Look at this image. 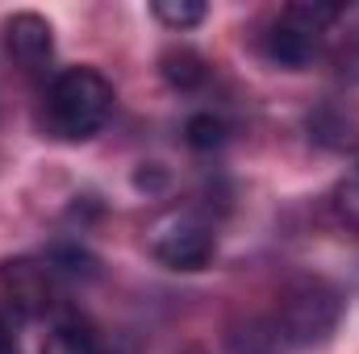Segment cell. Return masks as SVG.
Returning <instances> with one entry per match:
<instances>
[{
    "label": "cell",
    "mask_w": 359,
    "mask_h": 354,
    "mask_svg": "<svg viewBox=\"0 0 359 354\" xmlns=\"http://www.w3.org/2000/svg\"><path fill=\"white\" fill-rule=\"evenodd\" d=\"M109 113H113V84L96 67H67L46 92V121L50 134L63 142H84L100 134Z\"/></svg>",
    "instance_id": "obj_1"
},
{
    "label": "cell",
    "mask_w": 359,
    "mask_h": 354,
    "mask_svg": "<svg viewBox=\"0 0 359 354\" xmlns=\"http://www.w3.org/2000/svg\"><path fill=\"white\" fill-rule=\"evenodd\" d=\"M339 4H322V0H305V4H288L284 13H280V21L271 25L268 42H264V50H268L271 63H280V67H288V71H301V67H309L313 59H318V50H322V34H326V25L330 21H339Z\"/></svg>",
    "instance_id": "obj_2"
},
{
    "label": "cell",
    "mask_w": 359,
    "mask_h": 354,
    "mask_svg": "<svg viewBox=\"0 0 359 354\" xmlns=\"http://www.w3.org/2000/svg\"><path fill=\"white\" fill-rule=\"evenodd\" d=\"M339 317H343V300L330 283H301L284 296L276 334L288 346H318L339 330Z\"/></svg>",
    "instance_id": "obj_3"
},
{
    "label": "cell",
    "mask_w": 359,
    "mask_h": 354,
    "mask_svg": "<svg viewBox=\"0 0 359 354\" xmlns=\"http://www.w3.org/2000/svg\"><path fill=\"white\" fill-rule=\"evenodd\" d=\"M155 259L172 271H201V267L213 259V234L209 225L192 221V217H180L172 225H163L151 242Z\"/></svg>",
    "instance_id": "obj_4"
},
{
    "label": "cell",
    "mask_w": 359,
    "mask_h": 354,
    "mask_svg": "<svg viewBox=\"0 0 359 354\" xmlns=\"http://www.w3.org/2000/svg\"><path fill=\"white\" fill-rule=\"evenodd\" d=\"M0 283L13 296V304L25 309V313H46L55 304V271H50L46 259L42 263L38 259H8V263H0Z\"/></svg>",
    "instance_id": "obj_5"
},
{
    "label": "cell",
    "mask_w": 359,
    "mask_h": 354,
    "mask_svg": "<svg viewBox=\"0 0 359 354\" xmlns=\"http://www.w3.org/2000/svg\"><path fill=\"white\" fill-rule=\"evenodd\" d=\"M4 46L25 71H38L55 59V29L38 13H17L4 21Z\"/></svg>",
    "instance_id": "obj_6"
},
{
    "label": "cell",
    "mask_w": 359,
    "mask_h": 354,
    "mask_svg": "<svg viewBox=\"0 0 359 354\" xmlns=\"http://www.w3.org/2000/svg\"><path fill=\"white\" fill-rule=\"evenodd\" d=\"M159 67H163V80H168L172 88H180V92L196 88V84L205 80V59H201L196 50H188V46L168 50V55L159 59Z\"/></svg>",
    "instance_id": "obj_7"
},
{
    "label": "cell",
    "mask_w": 359,
    "mask_h": 354,
    "mask_svg": "<svg viewBox=\"0 0 359 354\" xmlns=\"http://www.w3.org/2000/svg\"><path fill=\"white\" fill-rule=\"evenodd\" d=\"M42 354H100V346H96V338H92L84 325L63 321V325H55V330L46 334Z\"/></svg>",
    "instance_id": "obj_8"
},
{
    "label": "cell",
    "mask_w": 359,
    "mask_h": 354,
    "mask_svg": "<svg viewBox=\"0 0 359 354\" xmlns=\"http://www.w3.org/2000/svg\"><path fill=\"white\" fill-rule=\"evenodd\" d=\"M226 134H230L226 121L213 117V113H192L188 125H184V138H188L192 150H217V146H226Z\"/></svg>",
    "instance_id": "obj_9"
},
{
    "label": "cell",
    "mask_w": 359,
    "mask_h": 354,
    "mask_svg": "<svg viewBox=\"0 0 359 354\" xmlns=\"http://www.w3.org/2000/svg\"><path fill=\"white\" fill-rule=\"evenodd\" d=\"M205 4L201 0H155V17L163 21V25H172V29H192V25H201L205 21Z\"/></svg>",
    "instance_id": "obj_10"
},
{
    "label": "cell",
    "mask_w": 359,
    "mask_h": 354,
    "mask_svg": "<svg viewBox=\"0 0 359 354\" xmlns=\"http://www.w3.org/2000/svg\"><path fill=\"white\" fill-rule=\"evenodd\" d=\"M230 346H234V354H276L280 334H276V325H247V330L230 334Z\"/></svg>",
    "instance_id": "obj_11"
},
{
    "label": "cell",
    "mask_w": 359,
    "mask_h": 354,
    "mask_svg": "<svg viewBox=\"0 0 359 354\" xmlns=\"http://www.w3.org/2000/svg\"><path fill=\"white\" fill-rule=\"evenodd\" d=\"M334 208H339L343 225H351V229L359 234V167L339 183V192H334Z\"/></svg>",
    "instance_id": "obj_12"
},
{
    "label": "cell",
    "mask_w": 359,
    "mask_h": 354,
    "mask_svg": "<svg viewBox=\"0 0 359 354\" xmlns=\"http://www.w3.org/2000/svg\"><path fill=\"white\" fill-rule=\"evenodd\" d=\"M0 354H21V351H17V342H13L8 334H0Z\"/></svg>",
    "instance_id": "obj_13"
}]
</instances>
